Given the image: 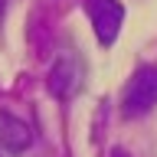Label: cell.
Here are the masks:
<instances>
[{
  "label": "cell",
  "instance_id": "cell-1",
  "mask_svg": "<svg viewBox=\"0 0 157 157\" xmlns=\"http://www.w3.org/2000/svg\"><path fill=\"white\" fill-rule=\"evenodd\" d=\"M157 105V66H141L131 75L121 95V115L124 118H144Z\"/></svg>",
  "mask_w": 157,
  "mask_h": 157
},
{
  "label": "cell",
  "instance_id": "cell-2",
  "mask_svg": "<svg viewBox=\"0 0 157 157\" xmlns=\"http://www.w3.org/2000/svg\"><path fill=\"white\" fill-rule=\"evenodd\" d=\"M85 13L92 20V26H95L98 43L111 46L115 36H118V29H121V20H124L121 3L118 0H85Z\"/></svg>",
  "mask_w": 157,
  "mask_h": 157
},
{
  "label": "cell",
  "instance_id": "cell-3",
  "mask_svg": "<svg viewBox=\"0 0 157 157\" xmlns=\"http://www.w3.org/2000/svg\"><path fill=\"white\" fill-rule=\"evenodd\" d=\"M78 85H82V62L72 52H62L49 69V92L59 98H69Z\"/></svg>",
  "mask_w": 157,
  "mask_h": 157
},
{
  "label": "cell",
  "instance_id": "cell-4",
  "mask_svg": "<svg viewBox=\"0 0 157 157\" xmlns=\"http://www.w3.org/2000/svg\"><path fill=\"white\" fill-rule=\"evenodd\" d=\"M33 141L29 134V124L13 118L10 111H0V151H10V154H23Z\"/></svg>",
  "mask_w": 157,
  "mask_h": 157
},
{
  "label": "cell",
  "instance_id": "cell-5",
  "mask_svg": "<svg viewBox=\"0 0 157 157\" xmlns=\"http://www.w3.org/2000/svg\"><path fill=\"white\" fill-rule=\"evenodd\" d=\"M111 157H131V154H128V151H121V147H115V151H111Z\"/></svg>",
  "mask_w": 157,
  "mask_h": 157
},
{
  "label": "cell",
  "instance_id": "cell-6",
  "mask_svg": "<svg viewBox=\"0 0 157 157\" xmlns=\"http://www.w3.org/2000/svg\"><path fill=\"white\" fill-rule=\"evenodd\" d=\"M0 10H3V0H0Z\"/></svg>",
  "mask_w": 157,
  "mask_h": 157
}]
</instances>
